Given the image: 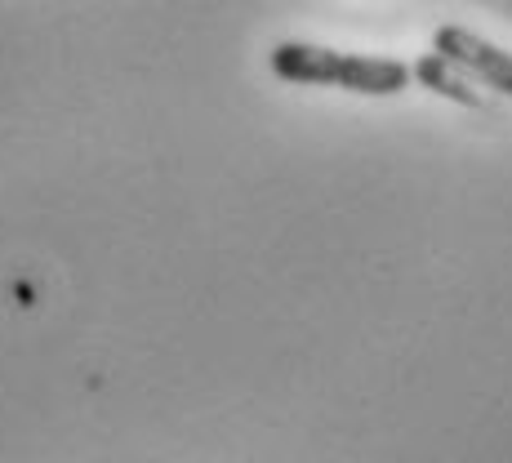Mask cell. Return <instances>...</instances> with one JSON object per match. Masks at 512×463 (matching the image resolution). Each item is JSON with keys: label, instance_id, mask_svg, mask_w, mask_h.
<instances>
[{"label": "cell", "instance_id": "7a4b0ae2", "mask_svg": "<svg viewBox=\"0 0 512 463\" xmlns=\"http://www.w3.org/2000/svg\"><path fill=\"white\" fill-rule=\"evenodd\" d=\"M432 49H437L441 58H450L459 72H468L472 81H481L486 90L512 98V54L508 49L481 41V36L468 32V27H437Z\"/></svg>", "mask_w": 512, "mask_h": 463}, {"label": "cell", "instance_id": "6da1fadb", "mask_svg": "<svg viewBox=\"0 0 512 463\" xmlns=\"http://www.w3.org/2000/svg\"><path fill=\"white\" fill-rule=\"evenodd\" d=\"M272 72L290 85H339L348 94L388 98L410 85V67L397 58H370V54H339L326 45L308 41H281L268 54Z\"/></svg>", "mask_w": 512, "mask_h": 463}, {"label": "cell", "instance_id": "3957f363", "mask_svg": "<svg viewBox=\"0 0 512 463\" xmlns=\"http://www.w3.org/2000/svg\"><path fill=\"white\" fill-rule=\"evenodd\" d=\"M410 76H415L423 90L450 98V103H459V107H481V103H486L477 85L468 81V72H459V67L450 63V58H441L437 49H432V54H423L419 63L410 67Z\"/></svg>", "mask_w": 512, "mask_h": 463}]
</instances>
